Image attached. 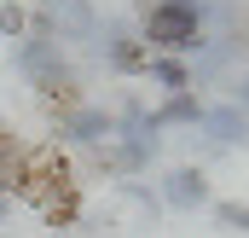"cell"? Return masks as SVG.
Masks as SVG:
<instances>
[{
  "instance_id": "obj_2",
  "label": "cell",
  "mask_w": 249,
  "mask_h": 238,
  "mask_svg": "<svg viewBox=\"0 0 249 238\" xmlns=\"http://www.w3.org/2000/svg\"><path fill=\"white\" fill-rule=\"evenodd\" d=\"M99 47H105V64L122 70V76H145L151 70V47L139 41V29H127L122 18H105L99 23Z\"/></svg>"
},
{
  "instance_id": "obj_1",
  "label": "cell",
  "mask_w": 249,
  "mask_h": 238,
  "mask_svg": "<svg viewBox=\"0 0 249 238\" xmlns=\"http://www.w3.org/2000/svg\"><path fill=\"white\" fill-rule=\"evenodd\" d=\"M139 41L151 53H203L209 35H203V12L191 6H162V0H145L139 6Z\"/></svg>"
},
{
  "instance_id": "obj_6",
  "label": "cell",
  "mask_w": 249,
  "mask_h": 238,
  "mask_svg": "<svg viewBox=\"0 0 249 238\" xmlns=\"http://www.w3.org/2000/svg\"><path fill=\"white\" fill-rule=\"evenodd\" d=\"M162 203H174V209L209 203V180H203V169H174V175L162 180Z\"/></svg>"
},
{
  "instance_id": "obj_5",
  "label": "cell",
  "mask_w": 249,
  "mask_h": 238,
  "mask_svg": "<svg viewBox=\"0 0 249 238\" xmlns=\"http://www.w3.org/2000/svg\"><path fill=\"white\" fill-rule=\"evenodd\" d=\"M197 128H203L214 145H238V139L249 134V117L238 111V105H203V122H197Z\"/></svg>"
},
{
  "instance_id": "obj_8",
  "label": "cell",
  "mask_w": 249,
  "mask_h": 238,
  "mask_svg": "<svg viewBox=\"0 0 249 238\" xmlns=\"http://www.w3.org/2000/svg\"><path fill=\"white\" fill-rule=\"evenodd\" d=\"M151 122H157V128H168V122H191V128H197V122H203V105H197V93H168L162 111H151Z\"/></svg>"
},
{
  "instance_id": "obj_10",
  "label": "cell",
  "mask_w": 249,
  "mask_h": 238,
  "mask_svg": "<svg viewBox=\"0 0 249 238\" xmlns=\"http://www.w3.org/2000/svg\"><path fill=\"white\" fill-rule=\"evenodd\" d=\"M122 198L133 203V209H139V215H145V221H157V209H162V198H151L139 180H122Z\"/></svg>"
},
{
  "instance_id": "obj_13",
  "label": "cell",
  "mask_w": 249,
  "mask_h": 238,
  "mask_svg": "<svg viewBox=\"0 0 249 238\" xmlns=\"http://www.w3.org/2000/svg\"><path fill=\"white\" fill-rule=\"evenodd\" d=\"M162 6H191V12H203V0H162Z\"/></svg>"
},
{
  "instance_id": "obj_7",
  "label": "cell",
  "mask_w": 249,
  "mask_h": 238,
  "mask_svg": "<svg viewBox=\"0 0 249 238\" xmlns=\"http://www.w3.org/2000/svg\"><path fill=\"white\" fill-rule=\"evenodd\" d=\"M145 76H151V81H162L168 93H191V70L174 59V53H151V70H145Z\"/></svg>"
},
{
  "instance_id": "obj_12",
  "label": "cell",
  "mask_w": 249,
  "mask_h": 238,
  "mask_svg": "<svg viewBox=\"0 0 249 238\" xmlns=\"http://www.w3.org/2000/svg\"><path fill=\"white\" fill-rule=\"evenodd\" d=\"M232 105H238V111H244V117H249V76H244V81H238V87H232Z\"/></svg>"
},
{
  "instance_id": "obj_3",
  "label": "cell",
  "mask_w": 249,
  "mask_h": 238,
  "mask_svg": "<svg viewBox=\"0 0 249 238\" xmlns=\"http://www.w3.org/2000/svg\"><path fill=\"white\" fill-rule=\"evenodd\" d=\"M58 134L70 145H105V139H116V117L99 111V105H75V111L58 117Z\"/></svg>"
},
{
  "instance_id": "obj_4",
  "label": "cell",
  "mask_w": 249,
  "mask_h": 238,
  "mask_svg": "<svg viewBox=\"0 0 249 238\" xmlns=\"http://www.w3.org/2000/svg\"><path fill=\"white\" fill-rule=\"evenodd\" d=\"M41 12L53 18V35H58V41L64 35H75V41H93V35H99V12H93L87 0H47Z\"/></svg>"
},
{
  "instance_id": "obj_14",
  "label": "cell",
  "mask_w": 249,
  "mask_h": 238,
  "mask_svg": "<svg viewBox=\"0 0 249 238\" xmlns=\"http://www.w3.org/2000/svg\"><path fill=\"white\" fill-rule=\"evenodd\" d=\"M6 209H12V198H6V192H0V221H6Z\"/></svg>"
},
{
  "instance_id": "obj_11",
  "label": "cell",
  "mask_w": 249,
  "mask_h": 238,
  "mask_svg": "<svg viewBox=\"0 0 249 238\" xmlns=\"http://www.w3.org/2000/svg\"><path fill=\"white\" fill-rule=\"evenodd\" d=\"M214 221H220V227H238V233H249V203H214Z\"/></svg>"
},
{
  "instance_id": "obj_9",
  "label": "cell",
  "mask_w": 249,
  "mask_h": 238,
  "mask_svg": "<svg viewBox=\"0 0 249 238\" xmlns=\"http://www.w3.org/2000/svg\"><path fill=\"white\" fill-rule=\"evenodd\" d=\"M0 35H12V41L29 35V6H23V0H6V6H0Z\"/></svg>"
}]
</instances>
